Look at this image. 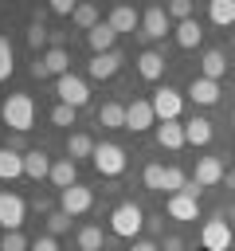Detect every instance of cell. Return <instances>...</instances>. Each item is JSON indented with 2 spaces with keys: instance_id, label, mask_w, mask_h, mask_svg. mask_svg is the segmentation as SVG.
<instances>
[{
  "instance_id": "cell-1",
  "label": "cell",
  "mask_w": 235,
  "mask_h": 251,
  "mask_svg": "<svg viewBox=\"0 0 235 251\" xmlns=\"http://www.w3.org/2000/svg\"><path fill=\"white\" fill-rule=\"evenodd\" d=\"M0 118H4L8 129L27 133V129L35 126V102H31V94H8L4 106H0Z\"/></svg>"
},
{
  "instance_id": "cell-2",
  "label": "cell",
  "mask_w": 235,
  "mask_h": 251,
  "mask_svg": "<svg viewBox=\"0 0 235 251\" xmlns=\"http://www.w3.org/2000/svg\"><path fill=\"white\" fill-rule=\"evenodd\" d=\"M141 227H145V212H141V204L125 200V204H118V208L110 212V231L121 235V239H133Z\"/></svg>"
},
{
  "instance_id": "cell-3",
  "label": "cell",
  "mask_w": 235,
  "mask_h": 251,
  "mask_svg": "<svg viewBox=\"0 0 235 251\" xmlns=\"http://www.w3.org/2000/svg\"><path fill=\"white\" fill-rule=\"evenodd\" d=\"M90 161H94V169H98L102 176H121V173H125V149L114 145V141H102Z\"/></svg>"
},
{
  "instance_id": "cell-4",
  "label": "cell",
  "mask_w": 235,
  "mask_h": 251,
  "mask_svg": "<svg viewBox=\"0 0 235 251\" xmlns=\"http://www.w3.org/2000/svg\"><path fill=\"white\" fill-rule=\"evenodd\" d=\"M55 94H59L63 106H74V110H82V106L90 102V86H86L78 75H63V78H55Z\"/></svg>"
},
{
  "instance_id": "cell-5",
  "label": "cell",
  "mask_w": 235,
  "mask_h": 251,
  "mask_svg": "<svg viewBox=\"0 0 235 251\" xmlns=\"http://www.w3.org/2000/svg\"><path fill=\"white\" fill-rule=\"evenodd\" d=\"M90 208H94V192H90L86 184H70L67 192H59V212L82 216V212H90Z\"/></svg>"
},
{
  "instance_id": "cell-6",
  "label": "cell",
  "mask_w": 235,
  "mask_h": 251,
  "mask_svg": "<svg viewBox=\"0 0 235 251\" xmlns=\"http://www.w3.org/2000/svg\"><path fill=\"white\" fill-rule=\"evenodd\" d=\"M24 216H27V204L16 192H0V227L4 231H20L24 227Z\"/></svg>"
},
{
  "instance_id": "cell-7",
  "label": "cell",
  "mask_w": 235,
  "mask_h": 251,
  "mask_svg": "<svg viewBox=\"0 0 235 251\" xmlns=\"http://www.w3.org/2000/svg\"><path fill=\"white\" fill-rule=\"evenodd\" d=\"M180 106H184L180 90H172V86L153 90V114H157L161 122H176V118H180Z\"/></svg>"
},
{
  "instance_id": "cell-8",
  "label": "cell",
  "mask_w": 235,
  "mask_h": 251,
  "mask_svg": "<svg viewBox=\"0 0 235 251\" xmlns=\"http://www.w3.org/2000/svg\"><path fill=\"white\" fill-rule=\"evenodd\" d=\"M231 227H227V220H208L204 224V231H200V243H204V251H227L231 247Z\"/></svg>"
},
{
  "instance_id": "cell-9",
  "label": "cell",
  "mask_w": 235,
  "mask_h": 251,
  "mask_svg": "<svg viewBox=\"0 0 235 251\" xmlns=\"http://www.w3.org/2000/svg\"><path fill=\"white\" fill-rule=\"evenodd\" d=\"M153 122H157V114H153V102H141V98H133V102L125 106V129H133V133H145Z\"/></svg>"
},
{
  "instance_id": "cell-10",
  "label": "cell",
  "mask_w": 235,
  "mask_h": 251,
  "mask_svg": "<svg viewBox=\"0 0 235 251\" xmlns=\"http://www.w3.org/2000/svg\"><path fill=\"white\" fill-rule=\"evenodd\" d=\"M223 173H227V169H223L219 157H200V161H196V173H192V184H196V188H212V184L223 180Z\"/></svg>"
},
{
  "instance_id": "cell-11",
  "label": "cell",
  "mask_w": 235,
  "mask_h": 251,
  "mask_svg": "<svg viewBox=\"0 0 235 251\" xmlns=\"http://www.w3.org/2000/svg\"><path fill=\"white\" fill-rule=\"evenodd\" d=\"M164 31H168V12H164L161 4L145 8V12H141V35H145V39H161Z\"/></svg>"
},
{
  "instance_id": "cell-12",
  "label": "cell",
  "mask_w": 235,
  "mask_h": 251,
  "mask_svg": "<svg viewBox=\"0 0 235 251\" xmlns=\"http://www.w3.org/2000/svg\"><path fill=\"white\" fill-rule=\"evenodd\" d=\"M86 71H90V78H98V82H106V78H114V75L121 71V55H118V51H106V55H94V59L86 63Z\"/></svg>"
},
{
  "instance_id": "cell-13",
  "label": "cell",
  "mask_w": 235,
  "mask_h": 251,
  "mask_svg": "<svg viewBox=\"0 0 235 251\" xmlns=\"http://www.w3.org/2000/svg\"><path fill=\"white\" fill-rule=\"evenodd\" d=\"M59 192H67L70 184H78V165L70 161V157H59V161H51V176H47Z\"/></svg>"
},
{
  "instance_id": "cell-14",
  "label": "cell",
  "mask_w": 235,
  "mask_h": 251,
  "mask_svg": "<svg viewBox=\"0 0 235 251\" xmlns=\"http://www.w3.org/2000/svg\"><path fill=\"white\" fill-rule=\"evenodd\" d=\"M164 212H168L172 220H196V216H200V204H196L192 192H176V196L164 200Z\"/></svg>"
},
{
  "instance_id": "cell-15",
  "label": "cell",
  "mask_w": 235,
  "mask_h": 251,
  "mask_svg": "<svg viewBox=\"0 0 235 251\" xmlns=\"http://www.w3.org/2000/svg\"><path fill=\"white\" fill-rule=\"evenodd\" d=\"M106 24H110L114 31H133V27H141V12L129 8V4H118V8H110Z\"/></svg>"
},
{
  "instance_id": "cell-16",
  "label": "cell",
  "mask_w": 235,
  "mask_h": 251,
  "mask_svg": "<svg viewBox=\"0 0 235 251\" xmlns=\"http://www.w3.org/2000/svg\"><path fill=\"white\" fill-rule=\"evenodd\" d=\"M188 98H192L196 106H215V102H219V82H212V78H192V82H188Z\"/></svg>"
},
{
  "instance_id": "cell-17",
  "label": "cell",
  "mask_w": 235,
  "mask_h": 251,
  "mask_svg": "<svg viewBox=\"0 0 235 251\" xmlns=\"http://www.w3.org/2000/svg\"><path fill=\"white\" fill-rule=\"evenodd\" d=\"M114 39H118V31H114L106 20H102L98 27H90V31H86V43H90V51H94V55H106V51H114Z\"/></svg>"
},
{
  "instance_id": "cell-18",
  "label": "cell",
  "mask_w": 235,
  "mask_h": 251,
  "mask_svg": "<svg viewBox=\"0 0 235 251\" xmlns=\"http://www.w3.org/2000/svg\"><path fill=\"white\" fill-rule=\"evenodd\" d=\"M227 75V55L223 51H204V59H200V78H212V82H219Z\"/></svg>"
},
{
  "instance_id": "cell-19",
  "label": "cell",
  "mask_w": 235,
  "mask_h": 251,
  "mask_svg": "<svg viewBox=\"0 0 235 251\" xmlns=\"http://www.w3.org/2000/svg\"><path fill=\"white\" fill-rule=\"evenodd\" d=\"M24 176H31V180L51 176V157H47L43 149H27V153H24Z\"/></svg>"
},
{
  "instance_id": "cell-20",
  "label": "cell",
  "mask_w": 235,
  "mask_h": 251,
  "mask_svg": "<svg viewBox=\"0 0 235 251\" xmlns=\"http://www.w3.org/2000/svg\"><path fill=\"white\" fill-rule=\"evenodd\" d=\"M137 75L149 78V82H157V78L164 75V55H161V51H141V55H137Z\"/></svg>"
},
{
  "instance_id": "cell-21",
  "label": "cell",
  "mask_w": 235,
  "mask_h": 251,
  "mask_svg": "<svg viewBox=\"0 0 235 251\" xmlns=\"http://www.w3.org/2000/svg\"><path fill=\"white\" fill-rule=\"evenodd\" d=\"M157 145L161 149H184L188 141H184V126L180 122H161L157 126Z\"/></svg>"
},
{
  "instance_id": "cell-22",
  "label": "cell",
  "mask_w": 235,
  "mask_h": 251,
  "mask_svg": "<svg viewBox=\"0 0 235 251\" xmlns=\"http://www.w3.org/2000/svg\"><path fill=\"white\" fill-rule=\"evenodd\" d=\"M98 126L102 129H125V106L121 102H102L98 106Z\"/></svg>"
},
{
  "instance_id": "cell-23",
  "label": "cell",
  "mask_w": 235,
  "mask_h": 251,
  "mask_svg": "<svg viewBox=\"0 0 235 251\" xmlns=\"http://www.w3.org/2000/svg\"><path fill=\"white\" fill-rule=\"evenodd\" d=\"M43 67H47V75H55V78L70 75V51H67V47H51V51L43 55Z\"/></svg>"
},
{
  "instance_id": "cell-24",
  "label": "cell",
  "mask_w": 235,
  "mask_h": 251,
  "mask_svg": "<svg viewBox=\"0 0 235 251\" xmlns=\"http://www.w3.org/2000/svg\"><path fill=\"white\" fill-rule=\"evenodd\" d=\"M94 149H98V145H94L90 133H70V137H67V157H70L74 165H78L82 157H94Z\"/></svg>"
},
{
  "instance_id": "cell-25",
  "label": "cell",
  "mask_w": 235,
  "mask_h": 251,
  "mask_svg": "<svg viewBox=\"0 0 235 251\" xmlns=\"http://www.w3.org/2000/svg\"><path fill=\"white\" fill-rule=\"evenodd\" d=\"M16 176H24V153H16V149H0V180H16Z\"/></svg>"
},
{
  "instance_id": "cell-26",
  "label": "cell",
  "mask_w": 235,
  "mask_h": 251,
  "mask_svg": "<svg viewBox=\"0 0 235 251\" xmlns=\"http://www.w3.org/2000/svg\"><path fill=\"white\" fill-rule=\"evenodd\" d=\"M200 39H204V27H200V20H184V24H176V43H180L184 51L200 47Z\"/></svg>"
},
{
  "instance_id": "cell-27",
  "label": "cell",
  "mask_w": 235,
  "mask_h": 251,
  "mask_svg": "<svg viewBox=\"0 0 235 251\" xmlns=\"http://www.w3.org/2000/svg\"><path fill=\"white\" fill-rule=\"evenodd\" d=\"M184 141H188V145H208V141H212V122H208V118L184 122Z\"/></svg>"
},
{
  "instance_id": "cell-28",
  "label": "cell",
  "mask_w": 235,
  "mask_h": 251,
  "mask_svg": "<svg viewBox=\"0 0 235 251\" xmlns=\"http://www.w3.org/2000/svg\"><path fill=\"white\" fill-rule=\"evenodd\" d=\"M208 16H212L215 27H231V24H235V0H212Z\"/></svg>"
},
{
  "instance_id": "cell-29",
  "label": "cell",
  "mask_w": 235,
  "mask_h": 251,
  "mask_svg": "<svg viewBox=\"0 0 235 251\" xmlns=\"http://www.w3.org/2000/svg\"><path fill=\"white\" fill-rule=\"evenodd\" d=\"M70 20H74L82 31H90V27H98V24H102V20H98V4H78Z\"/></svg>"
},
{
  "instance_id": "cell-30",
  "label": "cell",
  "mask_w": 235,
  "mask_h": 251,
  "mask_svg": "<svg viewBox=\"0 0 235 251\" xmlns=\"http://www.w3.org/2000/svg\"><path fill=\"white\" fill-rule=\"evenodd\" d=\"M78 251H102V227L86 224V227L78 231Z\"/></svg>"
},
{
  "instance_id": "cell-31",
  "label": "cell",
  "mask_w": 235,
  "mask_h": 251,
  "mask_svg": "<svg viewBox=\"0 0 235 251\" xmlns=\"http://www.w3.org/2000/svg\"><path fill=\"white\" fill-rule=\"evenodd\" d=\"M164 188H168V196H176V192H188V176H184L176 165H168V169H164Z\"/></svg>"
},
{
  "instance_id": "cell-32",
  "label": "cell",
  "mask_w": 235,
  "mask_h": 251,
  "mask_svg": "<svg viewBox=\"0 0 235 251\" xmlns=\"http://www.w3.org/2000/svg\"><path fill=\"white\" fill-rule=\"evenodd\" d=\"M141 180H145V188H149V192H161V188H164V165H145Z\"/></svg>"
},
{
  "instance_id": "cell-33",
  "label": "cell",
  "mask_w": 235,
  "mask_h": 251,
  "mask_svg": "<svg viewBox=\"0 0 235 251\" xmlns=\"http://www.w3.org/2000/svg\"><path fill=\"white\" fill-rule=\"evenodd\" d=\"M12 71H16V59H12V43H8V35H0V82H4Z\"/></svg>"
},
{
  "instance_id": "cell-34",
  "label": "cell",
  "mask_w": 235,
  "mask_h": 251,
  "mask_svg": "<svg viewBox=\"0 0 235 251\" xmlns=\"http://www.w3.org/2000/svg\"><path fill=\"white\" fill-rule=\"evenodd\" d=\"M164 12H168V20H192V0H168L164 4Z\"/></svg>"
},
{
  "instance_id": "cell-35",
  "label": "cell",
  "mask_w": 235,
  "mask_h": 251,
  "mask_svg": "<svg viewBox=\"0 0 235 251\" xmlns=\"http://www.w3.org/2000/svg\"><path fill=\"white\" fill-rule=\"evenodd\" d=\"M31 243H27V235L24 231H4V239H0V251H27Z\"/></svg>"
},
{
  "instance_id": "cell-36",
  "label": "cell",
  "mask_w": 235,
  "mask_h": 251,
  "mask_svg": "<svg viewBox=\"0 0 235 251\" xmlns=\"http://www.w3.org/2000/svg\"><path fill=\"white\" fill-rule=\"evenodd\" d=\"M70 227V216L67 212H47V235H63Z\"/></svg>"
},
{
  "instance_id": "cell-37",
  "label": "cell",
  "mask_w": 235,
  "mask_h": 251,
  "mask_svg": "<svg viewBox=\"0 0 235 251\" xmlns=\"http://www.w3.org/2000/svg\"><path fill=\"white\" fill-rule=\"evenodd\" d=\"M47 39H51V31H47L43 24H27V43H31L35 51H39V47H43Z\"/></svg>"
},
{
  "instance_id": "cell-38",
  "label": "cell",
  "mask_w": 235,
  "mask_h": 251,
  "mask_svg": "<svg viewBox=\"0 0 235 251\" xmlns=\"http://www.w3.org/2000/svg\"><path fill=\"white\" fill-rule=\"evenodd\" d=\"M74 114H78L74 106H63V102H59V106L51 110V122H55V126H74Z\"/></svg>"
},
{
  "instance_id": "cell-39",
  "label": "cell",
  "mask_w": 235,
  "mask_h": 251,
  "mask_svg": "<svg viewBox=\"0 0 235 251\" xmlns=\"http://www.w3.org/2000/svg\"><path fill=\"white\" fill-rule=\"evenodd\" d=\"M74 8H78L74 0H51V12L55 16H74Z\"/></svg>"
},
{
  "instance_id": "cell-40",
  "label": "cell",
  "mask_w": 235,
  "mask_h": 251,
  "mask_svg": "<svg viewBox=\"0 0 235 251\" xmlns=\"http://www.w3.org/2000/svg\"><path fill=\"white\" fill-rule=\"evenodd\" d=\"M31 251H59V243H55V235H39L31 243Z\"/></svg>"
},
{
  "instance_id": "cell-41",
  "label": "cell",
  "mask_w": 235,
  "mask_h": 251,
  "mask_svg": "<svg viewBox=\"0 0 235 251\" xmlns=\"http://www.w3.org/2000/svg\"><path fill=\"white\" fill-rule=\"evenodd\" d=\"M129 251H157V243H149V239H133Z\"/></svg>"
},
{
  "instance_id": "cell-42",
  "label": "cell",
  "mask_w": 235,
  "mask_h": 251,
  "mask_svg": "<svg viewBox=\"0 0 235 251\" xmlns=\"http://www.w3.org/2000/svg\"><path fill=\"white\" fill-rule=\"evenodd\" d=\"M180 247H184V243H180L176 235H168V239H164V251H180Z\"/></svg>"
},
{
  "instance_id": "cell-43",
  "label": "cell",
  "mask_w": 235,
  "mask_h": 251,
  "mask_svg": "<svg viewBox=\"0 0 235 251\" xmlns=\"http://www.w3.org/2000/svg\"><path fill=\"white\" fill-rule=\"evenodd\" d=\"M223 180H227V188H235V169H231V173H223Z\"/></svg>"
},
{
  "instance_id": "cell-44",
  "label": "cell",
  "mask_w": 235,
  "mask_h": 251,
  "mask_svg": "<svg viewBox=\"0 0 235 251\" xmlns=\"http://www.w3.org/2000/svg\"><path fill=\"white\" fill-rule=\"evenodd\" d=\"M231 129H235V114H231Z\"/></svg>"
}]
</instances>
